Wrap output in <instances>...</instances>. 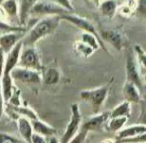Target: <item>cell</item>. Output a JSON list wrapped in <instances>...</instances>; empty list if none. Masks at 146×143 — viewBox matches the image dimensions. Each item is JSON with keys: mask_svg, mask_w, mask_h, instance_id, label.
Returning a JSON list of instances; mask_svg holds the SVG:
<instances>
[{"mask_svg": "<svg viewBox=\"0 0 146 143\" xmlns=\"http://www.w3.org/2000/svg\"><path fill=\"white\" fill-rule=\"evenodd\" d=\"M60 21L62 20L58 15L41 17L24 34L22 38L23 46H35L41 39L53 34L58 28Z\"/></svg>", "mask_w": 146, "mask_h": 143, "instance_id": "obj_1", "label": "cell"}, {"mask_svg": "<svg viewBox=\"0 0 146 143\" xmlns=\"http://www.w3.org/2000/svg\"><path fill=\"white\" fill-rule=\"evenodd\" d=\"M109 84L97 87L93 89H86L80 92V97L83 101L91 106L94 113H98L102 105L104 104L109 93Z\"/></svg>", "mask_w": 146, "mask_h": 143, "instance_id": "obj_2", "label": "cell"}, {"mask_svg": "<svg viewBox=\"0 0 146 143\" xmlns=\"http://www.w3.org/2000/svg\"><path fill=\"white\" fill-rule=\"evenodd\" d=\"M82 116L80 112L79 105L73 103L70 105V119L65 129L64 134L61 137L60 143H68L80 130L82 125Z\"/></svg>", "mask_w": 146, "mask_h": 143, "instance_id": "obj_3", "label": "cell"}, {"mask_svg": "<svg viewBox=\"0 0 146 143\" xmlns=\"http://www.w3.org/2000/svg\"><path fill=\"white\" fill-rule=\"evenodd\" d=\"M18 66L25 68L35 69V70H42V63H41L40 55L35 46H23L19 57Z\"/></svg>", "mask_w": 146, "mask_h": 143, "instance_id": "obj_4", "label": "cell"}, {"mask_svg": "<svg viewBox=\"0 0 146 143\" xmlns=\"http://www.w3.org/2000/svg\"><path fill=\"white\" fill-rule=\"evenodd\" d=\"M125 75H126V81H130V82L137 85L139 88H141L142 78H141V74H140L139 65H138V62L136 60L133 48H130L127 51V54H126Z\"/></svg>", "mask_w": 146, "mask_h": 143, "instance_id": "obj_5", "label": "cell"}, {"mask_svg": "<svg viewBox=\"0 0 146 143\" xmlns=\"http://www.w3.org/2000/svg\"><path fill=\"white\" fill-rule=\"evenodd\" d=\"M69 11H67L65 8L55 4L53 2H50L48 0H39L38 2L34 5L30 12V16H53V15H58L61 16L62 14H66Z\"/></svg>", "mask_w": 146, "mask_h": 143, "instance_id": "obj_6", "label": "cell"}, {"mask_svg": "<svg viewBox=\"0 0 146 143\" xmlns=\"http://www.w3.org/2000/svg\"><path fill=\"white\" fill-rule=\"evenodd\" d=\"M11 76L14 81H18L23 84H40L42 81L41 71L25 68L18 65L11 71Z\"/></svg>", "mask_w": 146, "mask_h": 143, "instance_id": "obj_7", "label": "cell"}, {"mask_svg": "<svg viewBox=\"0 0 146 143\" xmlns=\"http://www.w3.org/2000/svg\"><path fill=\"white\" fill-rule=\"evenodd\" d=\"M60 19L61 20L67 21V22H69L70 24H73L74 26H76L77 28L81 29L82 32L92 33V34H94L95 36H97L100 38L99 32L96 30V28L93 25V23H92L90 20H88L87 18H85V17L78 16V15L74 14L73 12H68V13H66V14L61 15Z\"/></svg>", "mask_w": 146, "mask_h": 143, "instance_id": "obj_8", "label": "cell"}, {"mask_svg": "<svg viewBox=\"0 0 146 143\" xmlns=\"http://www.w3.org/2000/svg\"><path fill=\"white\" fill-rule=\"evenodd\" d=\"M100 38L110 44L114 49L120 51L125 45V36L120 29H106L99 31Z\"/></svg>", "mask_w": 146, "mask_h": 143, "instance_id": "obj_9", "label": "cell"}, {"mask_svg": "<svg viewBox=\"0 0 146 143\" xmlns=\"http://www.w3.org/2000/svg\"><path fill=\"white\" fill-rule=\"evenodd\" d=\"M110 118V112L106 111V112L102 113H95L93 116H91L90 118H88L83 124L81 125V127L85 128L86 130L90 131H97L103 128L104 125L107 123L108 119Z\"/></svg>", "mask_w": 146, "mask_h": 143, "instance_id": "obj_10", "label": "cell"}, {"mask_svg": "<svg viewBox=\"0 0 146 143\" xmlns=\"http://www.w3.org/2000/svg\"><path fill=\"white\" fill-rule=\"evenodd\" d=\"M24 34L25 33L21 32L0 33V48H2L7 54L23 38Z\"/></svg>", "mask_w": 146, "mask_h": 143, "instance_id": "obj_11", "label": "cell"}, {"mask_svg": "<svg viewBox=\"0 0 146 143\" xmlns=\"http://www.w3.org/2000/svg\"><path fill=\"white\" fill-rule=\"evenodd\" d=\"M146 133V125L140 124V123H136L134 125H130L125 128H122L121 130H119L116 133V139L118 140V142L125 139L133 138V137L139 136V135Z\"/></svg>", "mask_w": 146, "mask_h": 143, "instance_id": "obj_12", "label": "cell"}, {"mask_svg": "<svg viewBox=\"0 0 146 143\" xmlns=\"http://www.w3.org/2000/svg\"><path fill=\"white\" fill-rule=\"evenodd\" d=\"M123 96L126 101L130 103H139L141 101V93L140 88L130 81H126L123 85Z\"/></svg>", "mask_w": 146, "mask_h": 143, "instance_id": "obj_13", "label": "cell"}, {"mask_svg": "<svg viewBox=\"0 0 146 143\" xmlns=\"http://www.w3.org/2000/svg\"><path fill=\"white\" fill-rule=\"evenodd\" d=\"M39 0H19V25L26 26L30 12Z\"/></svg>", "mask_w": 146, "mask_h": 143, "instance_id": "obj_14", "label": "cell"}, {"mask_svg": "<svg viewBox=\"0 0 146 143\" xmlns=\"http://www.w3.org/2000/svg\"><path fill=\"white\" fill-rule=\"evenodd\" d=\"M17 128L20 136L26 141L27 143H31V137L34 133L33 127L31 124V120L24 116H19L17 118Z\"/></svg>", "mask_w": 146, "mask_h": 143, "instance_id": "obj_15", "label": "cell"}, {"mask_svg": "<svg viewBox=\"0 0 146 143\" xmlns=\"http://www.w3.org/2000/svg\"><path fill=\"white\" fill-rule=\"evenodd\" d=\"M118 2L117 0H101L98 9L102 16L106 18H113L118 11Z\"/></svg>", "mask_w": 146, "mask_h": 143, "instance_id": "obj_16", "label": "cell"}, {"mask_svg": "<svg viewBox=\"0 0 146 143\" xmlns=\"http://www.w3.org/2000/svg\"><path fill=\"white\" fill-rule=\"evenodd\" d=\"M31 124H32L33 131L35 133H38V134L42 135L44 137H48L51 136V135L56 134V129L54 127L50 126L47 123L41 121L39 118L31 120Z\"/></svg>", "mask_w": 146, "mask_h": 143, "instance_id": "obj_17", "label": "cell"}, {"mask_svg": "<svg viewBox=\"0 0 146 143\" xmlns=\"http://www.w3.org/2000/svg\"><path fill=\"white\" fill-rule=\"evenodd\" d=\"M0 8L9 18H17L19 17V2L17 0H4L1 4ZM19 24V21H18Z\"/></svg>", "mask_w": 146, "mask_h": 143, "instance_id": "obj_18", "label": "cell"}, {"mask_svg": "<svg viewBox=\"0 0 146 143\" xmlns=\"http://www.w3.org/2000/svg\"><path fill=\"white\" fill-rule=\"evenodd\" d=\"M42 81L46 85H55L60 80V72L56 67H48L41 70Z\"/></svg>", "mask_w": 146, "mask_h": 143, "instance_id": "obj_19", "label": "cell"}, {"mask_svg": "<svg viewBox=\"0 0 146 143\" xmlns=\"http://www.w3.org/2000/svg\"><path fill=\"white\" fill-rule=\"evenodd\" d=\"M131 115V103L124 100L123 102L119 103L117 106L113 108L110 112V117H122L125 116L129 118Z\"/></svg>", "mask_w": 146, "mask_h": 143, "instance_id": "obj_20", "label": "cell"}, {"mask_svg": "<svg viewBox=\"0 0 146 143\" xmlns=\"http://www.w3.org/2000/svg\"><path fill=\"white\" fill-rule=\"evenodd\" d=\"M128 120V117L122 116V117H110L106 123V128L108 131L117 133L119 130H121L125 126L126 122Z\"/></svg>", "mask_w": 146, "mask_h": 143, "instance_id": "obj_21", "label": "cell"}, {"mask_svg": "<svg viewBox=\"0 0 146 143\" xmlns=\"http://www.w3.org/2000/svg\"><path fill=\"white\" fill-rule=\"evenodd\" d=\"M137 0H125L120 6H118V11L120 15L124 17H130L136 12Z\"/></svg>", "mask_w": 146, "mask_h": 143, "instance_id": "obj_22", "label": "cell"}, {"mask_svg": "<svg viewBox=\"0 0 146 143\" xmlns=\"http://www.w3.org/2000/svg\"><path fill=\"white\" fill-rule=\"evenodd\" d=\"M5 32H21L26 33L27 28L26 26H21V25H13L9 22H6L5 20L0 18V33Z\"/></svg>", "mask_w": 146, "mask_h": 143, "instance_id": "obj_23", "label": "cell"}, {"mask_svg": "<svg viewBox=\"0 0 146 143\" xmlns=\"http://www.w3.org/2000/svg\"><path fill=\"white\" fill-rule=\"evenodd\" d=\"M10 107L13 112L16 113V114H19V116H24L26 118L30 119V120L38 118L36 112L27 106H21V105H19V106H12V105H10Z\"/></svg>", "mask_w": 146, "mask_h": 143, "instance_id": "obj_24", "label": "cell"}, {"mask_svg": "<svg viewBox=\"0 0 146 143\" xmlns=\"http://www.w3.org/2000/svg\"><path fill=\"white\" fill-rule=\"evenodd\" d=\"M73 47H74L75 52L82 57L91 56V55L93 54L94 51H95L92 47H90L89 45L85 44V43L82 42V41H80V40L76 41V42L74 43V45H73Z\"/></svg>", "mask_w": 146, "mask_h": 143, "instance_id": "obj_25", "label": "cell"}, {"mask_svg": "<svg viewBox=\"0 0 146 143\" xmlns=\"http://www.w3.org/2000/svg\"><path fill=\"white\" fill-rule=\"evenodd\" d=\"M133 51L135 53L136 60L138 62L140 70L146 71V51L142 48L141 45H135L133 47Z\"/></svg>", "mask_w": 146, "mask_h": 143, "instance_id": "obj_26", "label": "cell"}, {"mask_svg": "<svg viewBox=\"0 0 146 143\" xmlns=\"http://www.w3.org/2000/svg\"><path fill=\"white\" fill-rule=\"evenodd\" d=\"M88 133H89V131L86 130V129L83 128V127H81L80 130L78 131L77 134L73 137L68 143H85L86 137H87Z\"/></svg>", "mask_w": 146, "mask_h": 143, "instance_id": "obj_27", "label": "cell"}, {"mask_svg": "<svg viewBox=\"0 0 146 143\" xmlns=\"http://www.w3.org/2000/svg\"><path fill=\"white\" fill-rule=\"evenodd\" d=\"M48 1L63 7V8H65L67 11H69V12H73V11H74V7H73L71 0H48Z\"/></svg>", "mask_w": 146, "mask_h": 143, "instance_id": "obj_28", "label": "cell"}, {"mask_svg": "<svg viewBox=\"0 0 146 143\" xmlns=\"http://www.w3.org/2000/svg\"><path fill=\"white\" fill-rule=\"evenodd\" d=\"M135 13L146 19V0H137Z\"/></svg>", "mask_w": 146, "mask_h": 143, "instance_id": "obj_29", "label": "cell"}, {"mask_svg": "<svg viewBox=\"0 0 146 143\" xmlns=\"http://www.w3.org/2000/svg\"><path fill=\"white\" fill-rule=\"evenodd\" d=\"M0 143H18V142L11 135L0 132Z\"/></svg>", "mask_w": 146, "mask_h": 143, "instance_id": "obj_30", "label": "cell"}, {"mask_svg": "<svg viewBox=\"0 0 146 143\" xmlns=\"http://www.w3.org/2000/svg\"><path fill=\"white\" fill-rule=\"evenodd\" d=\"M5 60H6V53L2 48H0V78L3 75L5 67Z\"/></svg>", "mask_w": 146, "mask_h": 143, "instance_id": "obj_31", "label": "cell"}, {"mask_svg": "<svg viewBox=\"0 0 146 143\" xmlns=\"http://www.w3.org/2000/svg\"><path fill=\"white\" fill-rule=\"evenodd\" d=\"M31 143H47L46 137L34 132L32 134V137H31Z\"/></svg>", "mask_w": 146, "mask_h": 143, "instance_id": "obj_32", "label": "cell"}, {"mask_svg": "<svg viewBox=\"0 0 146 143\" xmlns=\"http://www.w3.org/2000/svg\"><path fill=\"white\" fill-rule=\"evenodd\" d=\"M4 104H5V101H4V98H3L2 88H1V80H0V117L2 116V114H3V110H4Z\"/></svg>", "mask_w": 146, "mask_h": 143, "instance_id": "obj_33", "label": "cell"}, {"mask_svg": "<svg viewBox=\"0 0 146 143\" xmlns=\"http://www.w3.org/2000/svg\"><path fill=\"white\" fill-rule=\"evenodd\" d=\"M137 123L146 125V108L142 109L141 114H140L139 118H138V120H137Z\"/></svg>", "mask_w": 146, "mask_h": 143, "instance_id": "obj_34", "label": "cell"}, {"mask_svg": "<svg viewBox=\"0 0 146 143\" xmlns=\"http://www.w3.org/2000/svg\"><path fill=\"white\" fill-rule=\"evenodd\" d=\"M46 142L47 143H60L58 141V139H57L54 135H51V136L46 137Z\"/></svg>", "mask_w": 146, "mask_h": 143, "instance_id": "obj_35", "label": "cell"}, {"mask_svg": "<svg viewBox=\"0 0 146 143\" xmlns=\"http://www.w3.org/2000/svg\"><path fill=\"white\" fill-rule=\"evenodd\" d=\"M87 1H90V2L92 3V4H94L96 7L99 6L100 2H101V0H87Z\"/></svg>", "mask_w": 146, "mask_h": 143, "instance_id": "obj_36", "label": "cell"}, {"mask_svg": "<svg viewBox=\"0 0 146 143\" xmlns=\"http://www.w3.org/2000/svg\"><path fill=\"white\" fill-rule=\"evenodd\" d=\"M103 143H113V141H112V140H105Z\"/></svg>", "mask_w": 146, "mask_h": 143, "instance_id": "obj_37", "label": "cell"}, {"mask_svg": "<svg viewBox=\"0 0 146 143\" xmlns=\"http://www.w3.org/2000/svg\"><path fill=\"white\" fill-rule=\"evenodd\" d=\"M3 1H4V0H0V4H1V3H2Z\"/></svg>", "mask_w": 146, "mask_h": 143, "instance_id": "obj_38", "label": "cell"}, {"mask_svg": "<svg viewBox=\"0 0 146 143\" xmlns=\"http://www.w3.org/2000/svg\"><path fill=\"white\" fill-rule=\"evenodd\" d=\"M144 80H145V81H146V74H145V75H144Z\"/></svg>", "mask_w": 146, "mask_h": 143, "instance_id": "obj_39", "label": "cell"}, {"mask_svg": "<svg viewBox=\"0 0 146 143\" xmlns=\"http://www.w3.org/2000/svg\"><path fill=\"white\" fill-rule=\"evenodd\" d=\"M85 143H91V142H89V141H85Z\"/></svg>", "mask_w": 146, "mask_h": 143, "instance_id": "obj_40", "label": "cell"}, {"mask_svg": "<svg viewBox=\"0 0 146 143\" xmlns=\"http://www.w3.org/2000/svg\"><path fill=\"white\" fill-rule=\"evenodd\" d=\"M144 99H145V100H146V95H145V96H144Z\"/></svg>", "mask_w": 146, "mask_h": 143, "instance_id": "obj_41", "label": "cell"}, {"mask_svg": "<svg viewBox=\"0 0 146 143\" xmlns=\"http://www.w3.org/2000/svg\"><path fill=\"white\" fill-rule=\"evenodd\" d=\"M85 1H87V0H85Z\"/></svg>", "mask_w": 146, "mask_h": 143, "instance_id": "obj_42", "label": "cell"}]
</instances>
